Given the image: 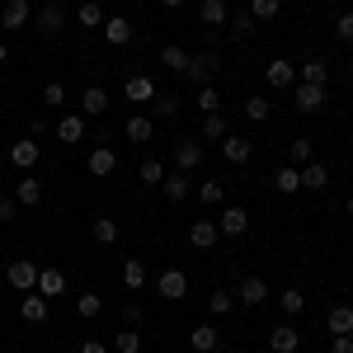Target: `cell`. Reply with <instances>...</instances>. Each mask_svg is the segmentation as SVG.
I'll return each instance as SVG.
<instances>
[{
    "instance_id": "55",
    "label": "cell",
    "mask_w": 353,
    "mask_h": 353,
    "mask_svg": "<svg viewBox=\"0 0 353 353\" xmlns=\"http://www.w3.org/2000/svg\"><path fill=\"white\" fill-rule=\"evenodd\" d=\"M344 212H349V217H353V198H349V203H344Z\"/></svg>"
},
{
    "instance_id": "44",
    "label": "cell",
    "mask_w": 353,
    "mask_h": 353,
    "mask_svg": "<svg viewBox=\"0 0 353 353\" xmlns=\"http://www.w3.org/2000/svg\"><path fill=\"white\" fill-rule=\"evenodd\" d=\"M226 24H231V33H236V38H250V33H254V19H250V10H236Z\"/></svg>"
},
{
    "instance_id": "51",
    "label": "cell",
    "mask_w": 353,
    "mask_h": 353,
    "mask_svg": "<svg viewBox=\"0 0 353 353\" xmlns=\"http://www.w3.org/2000/svg\"><path fill=\"white\" fill-rule=\"evenodd\" d=\"M14 212H19V203L14 198H0V221H14Z\"/></svg>"
},
{
    "instance_id": "29",
    "label": "cell",
    "mask_w": 353,
    "mask_h": 353,
    "mask_svg": "<svg viewBox=\"0 0 353 353\" xmlns=\"http://www.w3.org/2000/svg\"><path fill=\"white\" fill-rule=\"evenodd\" d=\"M273 189L278 193H301V170L297 165H283V170L273 174Z\"/></svg>"
},
{
    "instance_id": "57",
    "label": "cell",
    "mask_w": 353,
    "mask_h": 353,
    "mask_svg": "<svg viewBox=\"0 0 353 353\" xmlns=\"http://www.w3.org/2000/svg\"><path fill=\"white\" fill-rule=\"evenodd\" d=\"M349 14H353V0H349Z\"/></svg>"
},
{
    "instance_id": "1",
    "label": "cell",
    "mask_w": 353,
    "mask_h": 353,
    "mask_svg": "<svg viewBox=\"0 0 353 353\" xmlns=\"http://www.w3.org/2000/svg\"><path fill=\"white\" fill-rule=\"evenodd\" d=\"M217 71H221V57L217 52H193L184 76H189L193 85H212V81H217Z\"/></svg>"
},
{
    "instance_id": "37",
    "label": "cell",
    "mask_w": 353,
    "mask_h": 353,
    "mask_svg": "<svg viewBox=\"0 0 353 353\" xmlns=\"http://www.w3.org/2000/svg\"><path fill=\"white\" fill-rule=\"evenodd\" d=\"M90 231H94V241H99V245H113L118 236H123V226H118L113 217H94V226H90Z\"/></svg>"
},
{
    "instance_id": "42",
    "label": "cell",
    "mask_w": 353,
    "mask_h": 353,
    "mask_svg": "<svg viewBox=\"0 0 353 353\" xmlns=\"http://www.w3.org/2000/svg\"><path fill=\"white\" fill-rule=\"evenodd\" d=\"M43 104H48V109H61V104H66V85L48 81V85H43Z\"/></svg>"
},
{
    "instance_id": "10",
    "label": "cell",
    "mask_w": 353,
    "mask_h": 353,
    "mask_svg": "<svg viewBox=\"0 0 353 353\" xmlns=\"http://www.w3.org/2000/svg\"><path fill=\"white\" fill-rule=\"evenodd\" d=\"M217 241H221L217 221H208V217L189 221V245H193V250H212V245H217Z\"/></svg>"
},
{
    "instance_id": "31",
    "label": "cell",
    "mask_w": 353,
    "mask_h": 353,
    "mask_svg": "<svg viewBox=\"0 0 353 353\" xmlns=\"http://www.w3.org/2000/svg\"><path fill=\"white\" fill-rule=\"evenodd\" d=\"M151 137H156V123L146 113H132L128 118V141H151Z\"/></svg>"
},
{
    "instance_id": "27",
    "label": "cell",
    "mask_w": 353,
    "mask_h": 353,
    "mask_svg": "<svg viewBox=\"0 0 353 353\" xmlns=\"http://www.w3.org/2000/svg\"><path fill=\"white\" fill-rule=\"evenodd\" d=\"M193 109H198V113H221V90H217V85H198Z\"/></svg>"
},
{
    "instance_id": "38",
    "label": "cell",
    "mask_w": 353,
    "mask_h": 353,
    "mask_svg": "<svg viewBox=\"0 0 353 353\" xmlns=\"http://www.w3.org/2000/svg\"><path fill=\"white\" fill-rule=\"evenodd\" d=\"M208 311H212V316H231V311H236V292H226V288H217V292L208 297Z\"/></svg>"
},
{
    "instance_id": "23",
    "label": "cell",
    "mask_w": 353,
    "mask_h": 353,
    "mask_svg": "<svg viewBox=\"0 0 353 353\" xmlns=\"http://www.w3.org/2000/svg\"><path fill=\"white\" fill-rule=\"evenodd\" d=\"M189 57L193 52H184L179 43H165V48H161V66H165V71H174V76H184V71H189Z\"/></svg>"
},
{
    "instance_id": "5",
    "label": "cell",
    "mask_w": 353,
    "mask_h": 353,
    "mask_svg": "<svg viewBox=\"0 0 353 353\" xmlns=\"http://www.w3.org/2000/svg\"><path fill=\"white\" fill-rule=\"evenodd\" d=\"M5 278H10L14 292H33V288H38V264H33V259H14Z\"/></svg>"
},
{
    "instance_id": "13",
    "label": "cell",
    "mask_w": 353,
    "mask_h": 353,
    "mask_svg": "<svg viewBox=\"0 0 353 353\" xmlns=\"http://www.w3.org/2000/svg\"><path fill=\"white\" fill-rule=\"evenodd\" d=\"M269 349L273 353H297L301 349V330L297 325H273L269 330Z\"/></svg>"
},
{
    "instance_id": "33",
    "label": "cell",
    "mask_w": 353,
    "mask_h": 353,
    "mask_svg": "<svg viewBox=\"0 0 353 353\" xmlns=\"http://www.w3.org/2000/svg\"><path fill=\"white\" fill-rule=\"evenodd\" d=\"M123 288H132V292H141V288H146V264H141L137 254L123 264Z\"/></svg>"
},
{
    "instance_id": "54",
    "label": "cell",
    "mask_w": 353,
    "mask_h": 353,
    "mask_svg": "<svg viewBox=\"0 0 353 353\" xmlns=\"http://www.w3.org/2000/svg\"><path fill=\"white\" fill-rule=\"evenodd\" d=\"M5 61H10V48H5V43H0V66H5Z\"/></svg>"
},
{
    "instance_id": "41",
    "label": "cell",
    "mask_w": 353,
    "mask_h": 353,
    "mask_svg": "<svg viewBox=\"0 0 353 353\" xmlns=\"http://www.w3.org/2000/svg\"><path fill=\"white\" fill-rule=\"evenodd\" d=\"M113 349L118 353H141V334H137V330H118V334H113Z\"/></svg>"
},
{
    "instance_id": "19",
    "label": "cell",
    "mask_w": 353,
    "mask_h": 353,
    "mask_svg": "<svg viewBox=\"0 0 353 353\" xmlns=\"http://www.w3.org/2000/svg\"><path fill=\"white\" fill-rule=\"evenodd\" d=\"M297 109L301 113H321L325 109V85H301L297 81Z\"/></svg>"
},
{
    "instance_id": "28",
    "label": "cell",
    "mask_w": 353,
    "mask_h": 353,
    "mask_svg": "<svg viewBox=\"0 0 353 353\" xmlns=\"http://www.w3.org/2000/svg\"><path fill=\"white\" fill-rule=\"evenodd\" d=\"M189 349L193 353H212V349H217V330H212V325H193L189 330Z\"/></svg>"
},
{
    "instance_id": "16",
    "label": "cell",
    "mask_w": 353,
    "mask_h": 353,
    "mask_svg": "<svg viewBox=\"0 0 353 353\" xmlns=\"http://www.w3.org/2000/svg\"><path fill=\"white\" fill-rule=\"evenodd\" d=\"M236 301H241V306H264V301H269V283H264V278H245L241 288H236Z\"/></svg>"
},
{
    "instance_id": "8",
    "label": "cell",
    "mask_w": 353,
    "mask_h": 353,
    "mask_svg": "<svg viewBox=\"0 0 353 353\" xmlns=\"http://www.w3.org/2000/svg\"><path fill=\"white\" fill-rule=\"evenodd\" d=\"M99 33H104V43H109V48H128V43H132V19H123V14H109Z\"/></svg>"
},
{
    "instance_id": "32",
    "label": "cell",
    "mask_w": 353,
    "mask_h": 353,
    "mask_svg": "<svg viewBox=\"0 0 353 353\" xmlns=\"http://www.w3.org/2000/svg\"><path fill=\"white\" fill-rule=\"evenodd\" d=\"M325 184H330V170L321 161L301 165V189H325Z\"/></svg>"
},
{
    "instance_id": "49",
    "label": "cell",
    "mask_w": 353,
    "mask_h": 353,
    "mask_svg": "<svg viewBox=\"0 0 353 353\" xmlns=\"http://www.w3.org/2000/svg\"><path fill=\"white\" fill-rule=\"evenodd\" d=\"M334 33H339L344 43H353V14H349V10H344V14L334 19Z\"/></svg>"
},
{
    "instance_id": "17",
    "label": "cell",
    "mask_w": 353,
    "mask_h": 353,
    "mask_svg": "<svg viewBox=\"0 0 353 353\" xmlns=\"http://www.w3.org/2000/svg\"><path fill=\"white\" fill-rule=\"evenodd\" d=\"M10 165H14V170H33V165H38V137L14 141V146H10Z\"/></svg>"
},
{
    "instance_id": "30",
    "label": "cell",
    "mask_w": 353,
    "mask_h": 353,
    "mask_svg": "<svg viewBox=\"0 0 353 353\" xmlns=\"http://www.w3.org/2000/svg\"><path fill=\"white\" fill-rule=\"evenodd\" d=\"M278 14H283V0H250V19L254 24H269Z\"/></svg>"
},
{
    "instance_id": "22",
    "label": "cell",
    "mask_w": 353,
    "mask_h": 353,
    "mask_svg": "<svg viewBox=\"0 0 353 353\" xmlns=\"http://www.w3.org/2000/svg\"><path fill=\"white\" fill-rule=\"evenodd\" d=\"M198 19H203L208 28H226L231 10H226V0H203V5H198Z\"/></svg>"
},
{
    "instance_id": "56",
    "label": "cell",
    "mask_w": 353,
    "mask_h": 353,
    "mask_svg": "<svg viewBox=\"0 0 353 353\" xmlns=\"http://www.w3.org/2000/svg\"><path fill=\"white\" fill-rule=\"evenodd\" d=\"M226 353H241V349H226Z\"/></svg>"
},
{
    "instance_id": "50",
    "label": "cell",
    "mask_w": 353,
    "mask_h": 353,
    "mask_svg": "<svg viewBox=\"0 0 353 353\" xmlns=\"http://www.w3.org/2000/svg\"><path fill=\"white\" fill-rule=\"evenodd\" d=\"M330 353H353V334H334L330 339Z\"/></svg>"
},
{
    "instance_id": "36",
    "label": "cell",
    "mask_w": 353,
    "mask_h": 353,
    "mask_svg": "<svg viewBox=\"0 0 353 353\" xmlns=\"http://www.w3.org/2000/svg\"><path fill=\"white\" fill-rule=\"evenodd\" d=\"M99 311H104V297H99V292H81V297H76V316H81V321H94Z\"/></svg>"
},
{
    "instance_id": "35",
    "label": "cell",
    "mask_w": 353,
    "mask_h": 353,
    "mask_svg": "<svg viewBox=\"0 0 353 353\" xmlns=\"http://www.w3.org/2000/svg\"><path fill=\"white\" fill-rule=\"evenodd\" d=\"M161 189H165V198H170V203H184V198H189V174H165Z\"/></svg>"
},
{
    "instance_id": "46",
    "label": "cell",
    "mask_w": 353,
    "mask_h": 353,
    "mask_svg": "<svg viewBox=\"0 0 353 353\" xmlns=\"http://www.w3.org/2000/svg\"><path fill=\"white\" fill-rule=\"evenodd\" d=\"M278 306H283L288 316H301V311H306V292H297V288H292V292H283V297H278Z\"/></svg>"
},
{
    "instance_id": "21",
    "label": "cell",
    "mask_w": 353,
    "mask_h": 353,
    "mask_svg": "<svg viewBox=\"0 0 353 353\" xmlns=\"http://www.w3.org/2000/svg\"><path fill=\"white\" fill-rule=\"evenodd\" d=\"M14 203H19V208H38V203H43V184H38V174H24V179L14 184Z\"/></svg>"
},
{
    "instance_id": "34",
    "label": "cell",
    "mask_w": 353,
    "mask_h": 353,
    "mask_svg": "<svg viewBox=\"0 0 353 353\" xmlns=\"http://www.w3.org/2000/svg\"><path fill=\"white\" fill-rule=\"evenodd\" d=\"M330 334H353V306H334L330 311V321H325Z\"/></svg>"
},
{
    "instance_id": "14",
    "label": "cell",
    "mask_w": 353,
    "mask_h": 353,
    "mask_svg": "<svg viewBox=\"0 0 353 353\" xmlns=\"http://www.w3.org/2000/svg\"><path fill=\"white\" fill-rule=\"evenodd\" d=\"M221 151H226V161L231 165H250V156H254V141L250 137H221Z\"/></svg>"
},
{
    "instance_id": "7",
    "label": "cell",
    "mask_w": 353,
    "mask_h": 353,
    "mask_svg": "<svg viewBox=\"0 0 353 353\" xmlns=\"http://www.w3.org/2000/svg\"><path fill=\"white\" fill-rule=\"evenodd\" d=\"M28 19H33L28 0H5L0 5V28H28Z\"/></svg>"
},
{
    "instance_id": "53",
    "label": "cell",
    "mask_w": 353,
    "mask_h": 353,
    "mask_svg": "<svg viewBox=\"0 0 353 353\" xmlns=\"http://www.w3.org/2000/svg\"><path fill=\"white\" fill-rule=\"evenodd\" d=\"M161 5H165V10H179V5H184V0H161Z\"/></svg>"
},
{
    "instance_id": "25",
    "label": "cell",
    "mask_w": 353,
    "mask_h": 353,
    "mask_svg": "<svg viewBox=\"0 0 353 353\" xmlns=\"http://www.w3.org/2000/svg\"><path fill=\"white\" fill-rule=\"evenodd\" d=\"M76 24L81 28H104V5H99V0H81V5H76Z\"/></svg>"
},
{
    "instance_id": "11",
    "label": "cell",
    "mask_w": 353,
    "mask_h": 353,
    "mask_svg": "<svg viewBox=\"0 0 353 353\" xmlns=\"http://www.w3.org/2000/svg\"><path fill=\"white\" fill-rule=\"evenodd\" d=\"M217 231L221 236H245V231H250V212L236 208V203H226V212L217 217Z\"/></svg>"
},
{
    "instance_id": "18",
    "label": "cell",
    "mask_w": 353,
    "mask_h": 353,
    "mask_svg": "<svg viewBox=\"0 0 353 353\" xmlns=\"http://www.w3.org/2000/svg\"><path fill=\"white\" fill-rule=\"evenodd\" d=\"M85 165H90V174H94V179H109L113 170H118V156H113V146H94Z\"/></svg>"
},
{
    "instance_id": "26",
    "label": "cell",
    "mask_w": 353,
    "mask_h": 353,
    "mask_svg": "<svg viewBox=\"0 0 353 353\" xmlns=\"http://www.w3.org/2000/svg\"><path fill=\"white\" fill-rule=\"evenodd\" d=\"M297 81H301V85H330V66L321 61V57H311V61H301Z\"/></svg>"
},
{
    "instance_id": "40",
    "label": "cell",
    "mask_w": 353,
    "mask_h": 353,
    "mask_svg": "<svg viewBox=\"0 0 353 353\" xmlns=\"http://www.w3.org/2000/svg\"><path fill=\"white\" fill-rule=\"evenodd\" d=\"M311 156H316V146H311V141H306V137H297V141H292V146H288V161L297 165H311Z\"/></svg>"
},
{
    "instance_id": "2",
    "label": "cell",
    "mask_w": 353,
    "mask_h": 353,
    "mask_svg": "<svg viewBox=\"0 0 353 353\" xmlns=\"http://www.w3.org/2000/svg\"><path fill=\"white\" fill-rule=\"evenodd\" d=\"M156 297H165V301L189 297V273L184 269H161V278H156Z\"/></svg>"
},
{
    "instance_id": "43",
    "label": "cell",
    "mask_w": 353,
    "mask_h": 353,
    "mask_svg": "<svg viewBox=\"0 0 353 353\" xmlns=\"http://www.w3.org/2000/svg\"><path fill=\"white\" fill-rule=\"evenodd\" d=\"M198 198H203V203H208V208H217L221 198H226V189H221L217 179H203V184H198Z\"/></svg>"
},
{
    "instance_id": "9",
    "label": "cell",
    "mask_w": 353,
    "mask_h": 353,
    "mask_svg": "<svg viewBox=\"0 0 353 353\" xmlns=\"http://www.w3.org/2000/svg\"><path fill=\"white\" fill-rule=\"evenodd\" d=\"M33 28H38L43 38H57V33L66 28V14H61V5H43V10L33 14Z\"/></svg>"
},
{
    "instance_id": "48",
    "label": "cell",
    "mask_w": 353,
    "mask_h": 353,
    "mask_svg": "<svg viewBox=\"0 0 353 353\" xmlns=\"http://www.w3.org/2000/svg\"><path fill=\"white\" fill-rule=\"evenodd\" d=\"M156 113L161 118H179V94H156Z\"/></svg>"
},
{
    "instance_id": "39",
    "label": "cell",
    "mask_w": 353,
    "mask_h": 353,
    "mask_svg": "<svg viewBox=\"0 0 353 353\" xmlns=\"http://www.w3.org/2000/svg\"><path fill=\"white\" fill-rule=\"evenodd\" d=\"M269 113H273V104L264 94H250V99H245V118H250V123H264Z\"/></svg>"
},
{
    "instance_id": "45",
    "label": "cell",
    "mask_w": 353,
    "mask_h": 353,
    "mask_svg": "<svg viewBox=\"0 0 353 353\" xmlns=\"http://www.w3.org/2000/svg\"><path fill=\"white\" fill-rule=\"evenodd\" d=\"M203 137L221 141V137H226V118H221V113H203Z\"/></svg>"
},
{
    "instance_id": "52",
    "label": "cell",
    "mask_w": 353,
    "mask_h": 353,
    "mask_svg": "<svg viewBox=\"0 0 353 353\" xmlns=\"http://www.w3.org/2000/svg\"><path fill=\"white\" fill-rule=\"evenodd\" d=\"M81 353H109V344H99V339H85Z\"/></svg>"
},
{
    "instance_id": "15",
    "label": "cell",
    "mask_w": 353,
    "mask_h": 353,
    "mask_svg": "<svg viewBox=\"0 0 353 353\" xmlns=\"http://www.w3.org/2000/svg\"><path fill=\"white\" fill-rule=\"evenodd\" d=\"M33 292H38V297H61V292H66V273L61 269H38V288H33Z\"/></svg>"
},
{
    "instance_id": "6",
    "label": "cell",
    "mask_w": 353,
    "mask_h": 353,
    "mask_svg": "<svg viewBox=\"0 0 353 353\" xmlns=\"http://www.w3.org/2000/svg\"><path fill=\"white\" fill-rule=\"evenodd\" d=\"M198 165H203V146L189 141V137H179V141H174V170L189 174V170H198Z\"/></svg>"
},
{
    "instance_id": "4",
    "label": "cell",
    "mask_w": 353,
    "mask_h": 353,
    "mask_svg": "<svg viewBox=\"0 0 353 353\" xmlns=\"http://www.w3.org/2000/svg\"><path fill=\"white\" fill-rule=\"evenodd\" d=\"M123 94L132 99V104H151L161 90H156V76H146V71H137V76H128V85H123Z\"/></svg>"
},
{
    "instance_id": "12",
    "label": "cell",
    "mask_w": 353,
    "mask_h": 353,
    "mask_svg": "<svg viewBox=\"0 0 353 353\" xmlns=\"http://www.w3.org/2000/svg\"><path fill=\"white\" fill-rule=\"evenodd\" d=\"M81 113H85V118L109 113V90H104V85H85V90H81Z\"/></svg>"
},
{
    "instance_id": "24",
    "label": "cell",
    "mask_w": 353,
    "mask_h": 353,
    "mask_svg": "<svg viewBox=\"0 0 353 353\" xmlns=\"http://www.w3.org/2000/svg\"><path fill=\"white\" fill-rule=\"evenodd\" d=\"M85 113H66V118H57V137L61 141H85Z\"/></svg>"
},
{
    "instance_id": "47",
    "label": "cell",
    "mask_w": 353,
    "mask_h": 353,
    "mask_svg": "<svg viewBox=\"0 0 353 353\" xmlns=\"http://www.w3.org/2000/svg\"><path fill=\"white\" fill-rule=\"evenodd\" d=\"M137 174H141V184H151V189H156V184L165 179V165L161 161H141V170H137Z\"/></svg>"
},
{
    "instance_id": "20",
    "label": "cell",
    "mask_w": 353,
    "mask_h": 353,
    "mask_svg": "<svg viewBox=\"0 0 353 353\" xmlns=\"http://www.w3.org/2000/svg\"><path fill=\"white\" fill-rule=\"evenodd\" d=\"M24 321L28 325H48V316H52V306H48V297H38V292H24Z\"/></svg>"
},
{
    "instance_id": "3",
    "label": "cell",
    "mask_w": 353,
    "mask_h": 353,
    "mask_svg": "<svg viewBox=\"0 0 353 353\" xmlns=\"http://www.w3.org/2000/svg\"><path fill=\"white\" fill-rule=\"evenodd\" d=\"M264 81H269V90H292L297 85V66L288 57H273L269 66H264Z\"/></svg>"
}]
</instances>
